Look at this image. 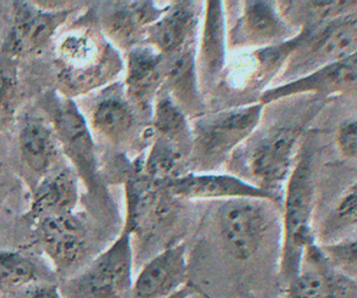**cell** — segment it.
<instances>
[{
  "instance_id": "f546056e",
  "label": "cell",
  "mask_w": 357,
  "mask_h": 298,
  "mask_svg": "<svg viewBox=\"0 0 357 298\" xmlns=\"http://www.w3.org/2000/svg\"><path fill=\"white\" fill-rule=\"evenodd\" d=\"M195 291H197V288L191 286V285H187L184 288H182L181 290H178V292H176L175 295L167 298H189L191 295H195Z\"/></svg>"
},
{
  "instance_id": "e0dca14e",
  "label": "cell",
  "mask_w": 357,
  "mask_h": 298,
  "mask_svg": "<svg viewBox=\"0 0 357 298\" xmlns=\"http://www.w3.org/2000/svg\"><path fill=\"white\" fill-rule=\"evenodd\" d=\"M44 238L48 253L65 267L82 263L89 255L87 230L70 214L52 216L46 220Z\"/></svg>"
},
{
  "instance_id": "7a4b0ae2",
  "label": "cell",
  "mask_w": 357,
  "mask_h": 298,
  "mask_svg": "<svg viewBox=\"0 0 357 298\" xmlns=\"http://www.w3.org/2000/svg\"><path fill=\"white\" fill-rule=\"evenodd\" d=\"M297 138L294 127L254 130L232 153L228 167L232 175L278 200L277 192L289 177Z\"/></svg>"
},
{
  "instance_id": "d6986e66",
  "label": "cell",
  "mask_w": 357,
  "mask_h": 298,
  "mask_svg": "<svg viewBox=\"0 0 357 298\" xmlns=\"http://www.w3.org/2000/svg\"><path fill=\"white\" fill-rule=\"evenodd\" d=\"M197 75L193 47L169 57L165 64L162 87L185 115L201 117V103L197 94Z\"/></svg>"
},
{
  "instance_id": "6da1fadb",
  "label": "cell",
  "mask_w": 357,
  "mask_h": 298,
  "mask_svg": "<svg viewBox=\"0 0 357 298\" xmlns=\"http://www.w3.org/2000/svg\"><path fill=\"white\" fill-rule=\"evenodd\" d=\"M211 216L212 228L220 248L239 263L259 257L272 240L275 216L261 198L220 200Z\"/></svg>"
},
{
  "instance_id": "ac0fdd59",
  "label": "cell",
  "mask_w": 357,
  "mask_h": 298,
  "mask_svg": "<svg viewBox=\"0 0 357 298\" xmlns=\"http://www.w3.org/2000/svg\"><path fill=\"white\" fill-rule=\"evenodd\" d=\"M304 258H308V267L302 266L297 278L287 285L284 298H345V284L331 269L323 251L310 246Z\"/></svg>"
},
{
  "instance_id": "5bb4252c",
  "label": "cell",
  "mask_w": 357,
  "mask_h": 298,
  "mask_svg": "<svg viewBox=\"0 0 357 298\" xmlns=\"http://www.w3.org/2000/svg\"><path fill=\"white\" fill-rule=\"evenodd\" d=\"M165 56L148 45L133 46L128 54L127 96L136 109L150 111L165 79Z\"/></svg>"
},
{
  "instance_id": "5b68a950",
  "label": "cell",
  "mask_w": 357,
  "mask_h": 298,
  "mask_svg": "<svg viewBox=\"0 0 357 298\" xmlns=\"http://www.w3.org/2000/svg\"><path fill=\"white\" fill-rule=\"evenodd\" d=\"M312 170L307 161H302L291 172L285 195L280 276L287 285L297 278L306 251L312 246Z\"/></svg>"
},
{
  "instance_id": "9a60e30c",
  "label": "cell",
  "mask_w": 357,
  "mask_h": 298,
  "mask_svg": "<svg viewBox=\"0 0 357 298\" xmlns=\"http://www.w3.org/2000/svg\"><path fill=\"white\" fill-rule=\"evenodd\" d=\"M169 8V6L157 8L149 1L119 2L108 8L102 22L111 40L121 47H130L144 38L146 31L142 27L148 29Z\"/></svg>"
},
{
  "instance_id": "9c48e42d",
  "label": "cell",
  "mask_w": 357,
  "mask_h": 298,
  "mask_svg": "<svg viewBox=\"0 0 357 298\" xmlns=\"http://www.w3.org/2000/svg\"><path fill=\"white\" fill-rule=\"evenodd\" d=\"M158 182L169 194L182 200L261 198L277 201L272 195L255 188L232 174L229 175V174L190 173L175 179Z\"/></svg>"
},
{
  "instance_id": "52a82bcc",
  "label": "cell",
  "mask_w": 357,
  "mask_h": 298,
  "mask_svg": "<svg viewBox=\"0 0 357 298\" xmlns=\"http://www.w3.org/2000/svg\"><path fill=\"white\" fill-rule=\"evenodd\" d=\"M188 283V258L183 243L163 249L144 264L134 278L131 298H167Z\"/></svg>"
},
{
  "instance_id": "83f0119b",
  "label": "cell",
  "mask_w": 357,
  "mask_h": 298,
  "mask_svg": "<svg viewBox=\"0 0 357 298\" xmlns=\"http://www.w3.org/2000/svg\"><path fill=\"white\" fill-rule=\"evenodd\" d=\"M339 144L346 156L357 158V121H350L341 128Z\"/></svg>"
},
{
  "instance_id": "44dd1931",
  "label": "cell",
  "mask_w": 357,
  "mask_h": 298,
  "mask_svg": "<svg viewBox=\"0 0 357 298\" xmlns=\"http://www.w3.org/2000/svg\"><path fill=\"white\" fill-rule=\"evenodd\" d=\"M154 130L156 135L190 148L192 151V133L186 115L175 104L161 86L155 98Z\"/></svg>"
},
{
  "instance_id": "f1b7e54d",
  "label": "cell",
  "mask_w": 357,
  "mask_h": 298,
  "mask_svg": "<svg viewBox=\"0 0 357 298\" xmlns=\"http://www.w3.org/2000/svg\"><path fill=\"white\" fill-rule=\"evenodd\" d=\"M337 218L345 223L357 221V186L342 198L335 211Z\"/></svg>"
},
{
  "instance_id": "8992f818",
  "label": "cell",
  "mask_w": 357,
  "mask_h": 298,
  "mask_svg": "<svg viewBox=\"0 0 357 298\" xmlns=\"http://www.w3.org/2000/svg\"><path fill=\"white\" fill-rule=\"evenodd\" d=\"M133 265L132 236L123 228L73 282V298H131Z\"/></svg>"
},
{
  "instance_id": "8fae6325",
  "label": "cell",
  "mask_w": 357,
  "mask_h": 298,
  "mask_svg": "<svg viewBox=\"0 0 357 298\" xmlns=\"http://www.w3.org/2000/svg\"><path fill=\"white\" fill-rule=\"evenodd\" d=\"M202 6L197 2L180 1L146 29L144 44L153 46L163 56H175L193 47Z\"/></svg>"
},
{
  "instance_id": "484cf974",
  "label": "cell",
  "mask_w": 357,
  "mask_h": 298,
  "mask_svg": "<svg viewBox=\"0 0 357 298\" xmlns=\"http://www.w3.org/2000/svg\"><path fill=\"white\" fill-rule=\"evenodd\" d=\"M33 267L29 261L17 255H0V280L21 284L33 278Z\"/></svg>"
},
{
  "instance_id": "4fadbf2b",
  "label": "cell",
  "mask_w": 357,
  "mask_h": 298,
  "mask_svg": "<svg viewBox=\"0 0 357 298\" xmlns=\"http://www.w3.org/2000/svg\"><path fill=\"white\" fill-rule=\"evenodd\" d=\"M226 12L222 1L206 2L205 20L195 59L199 83L205 89L218 84L226 67Z\"/></svg>"
},
{
  "instance_id": "30bf717a",
  "label": "cell",
  "mask_w": 357,
  "mask_h": 298,
  "mask_svg": "<svg viewBox=\"0 0 357 298\" xmlns=\"http://www.w3.org/2000/svg\"><path fill=\"white\" fill-rule=\"evenodd\" d=\"M227 29L229 48L264 46L284 37L287 27L274 4L268 1H243Z\"/></svg>"
},
{
  "instance_id": "4316f807",
  "label": "cell",
  "mask_w": 357,
  "mask_h": 298,
  "mask_svg": "<svg viewBox=\"0 0 357 298\" xmlns=\"http://www.w3.org/2000/svg\"><path fill=\"white\" fill-rule=\"evenodd\" d=\"M322 251L331 265L357 270V240L327 245Z\"/></svg>"
},
{
  "instance_id": "ba28073f",
  "label": "cell",
  "mask_w": 357,
  "mask_h": 298,
  "mask_svg": "<svg viewBox=\"0 0 357 298\" xmlns=\"http://www.w3.org/2000/svg\"><path fill=\"white\" fill-rule=\"evenodd\" d=\"M357 52V17L333 21L310 38L291 62L289 73L303 75L339 62Z\"/></svg>"
},
{
  "instance_id": "7402d4cb",
  "label": "cell",
  "mask_w": 357,
  "mask_h": 298,
  "mask_svg": "<svg viewBox=\"0 0 357 298\" xmlns=\"http://www.w3.org/2000/svg\"><path fill=\"white\" fill-rule=\"evenodd\" d=\"M59 129L73 154L87 169L93 170L94 152L87 126L73 104H65L58 117Z\"/></svg>"
},
{
  "instance_id": "d4e9b609",
  "label": "cell",
  "mask_w": 357,
  "mask_h": 298,
  "mask_svg": "<svg viewBox=\"0 0 357 298\" xmlns=\"http://www.w3.org/2000/svg\"><path fill=\"white\" fill-rule=\"evenodd\" d=\"M59 16L26 12L18 22L16 44L20 48H33L45 41L56 27Z\"/></svg>"
},
{
  "instance_id": "2e32d148",
  "label": "cell",
  "mask_w": 357,
  "mask_h": 298,
  "mask_svg": "<svg viewBox=\"0 0 357 298\" xmlns=\"http://www.w3.org/2000/svg\"><path fill=\"white\" fill-rule=\"evenodd\" d=\"M281 54L282 50L275 47L238 54L227 63L218 85L222 83L231 91L249 98L264 85Z\"/></svg>"
},
{
  "instance_id": "4dcf8cb0",
  "label": "cell",
  "mask_w": 357,
  "mask_h": 298,
  "mask_svg": "<svg viewBox=\"0 0 357 298\" xmlns=\"http://www.w3.org/2000/svg\"><path fill=\"white\" fill-rule=\"evenodd\" d=\"M29 298H59L56 293L52 291H38V292L33 293Z\"/></svg>"
},
{
  "instance_id": "603a6c76",
  "label": "cell",
  "mask_w": 357,
  "mask_h": 298,
  "mask_svg": "<svg viewBox=\"0 0 357 298\" xmlns=\"http://www.w3.org/2000/svg\"><path fill=\"white\" fill-rule=\"evenodd\" d=\"M77 200V184L75 174L63 170L46 182L40 192L38 205L54 216L66 215L75 207Z\"/></svg>"
},
{
  "instance_id": "7c38bea8",
  "label": "cell",
  "mask_w": 357,
  "mask_h": 298,
  "mask_svg": "<svg viewBox=\"0 0 357 298\" xmlns=\"http://www.w3.org/2000/svg\"><path fill=\"white\" fill-rule=\"evenodd\" d=\"M136 110L123 86L115 84L105 90L96 100L92 111V127L108 144H129L138 134Z\"/></svg>"
},
{
  "instance_id": "ffe728a7",
  "label": "cell",
  "mask_w": 357,
  "mask_h": 298,
  "mask_svg": "<svg viewBox=\"0 0 357 298\" xmlns=\"http://www.w3.org/2000/svg\"><path fill=\"white\" fill-rule=\"evenodd\" d=\"M356 80L357 52L339 62L323 67L320 70H317L314 75L302 79V81L294 82V83L287 84L278 89H272L264 92L261 96V102L266 104V103L278 100L282 96L306 89L335 88L344 85V84L351 83Z\"/></svg>"
},
{
  "instance_id": "277c9868",
  "label": "cell",
  "mask_w": 357,
  "mask_h": 298,
  "mask_svg": "<svg viewBox=\"0 0 357 298\" xmlns=\"http://www.w3.org/2000/svg\"><path fill=\"white\" fill-rule=\"evenodd\" d=\"M182 199L167 192L157 180L138 170L126 181V213L123 230L132 239L156 245L172 234L180 214Z\"/></svg>"
},
{
  "instance_id": "cb8c5ba5",
  "label": "cell",
  "mask_w": 357,
  "mask_h": 298,
  "mask_svg": "<svg viewBox=\"0 0 357 298\" xmlns=\"http://www.w3.org/2000/svg\"><path fill=\"white\" fill-rule=\"evenodd\" d=\"M21 148L25 161L33 170L46 169L54 156V142L47 128L31 124L23 130Z\"/></svg>"
},
{
  "instance_id": "3957f363",
  "label": "cell",
  "mask_w": 357,
  "mask_h": 298,
  "mask_svg": "<svg viewBox=\"0 0 357 298\" xmlns=\"http://www.w3.org/2000/svg\"><path fill=\"white\" fill-rule=\"evenodd\" d=\"M262 109L264 104L245 105L197 117L191 127V173H209L228 163L257 128Z\"/></svg>"
}]
</instances>
